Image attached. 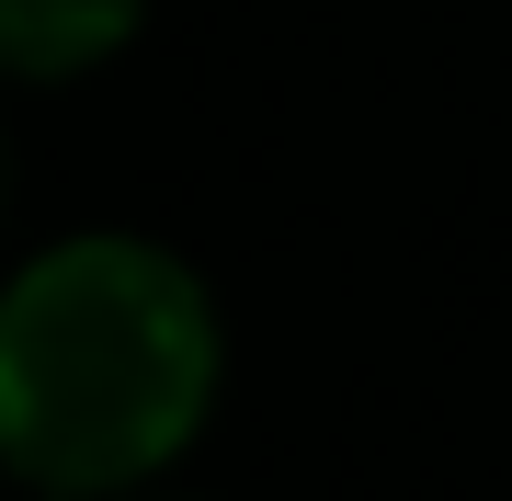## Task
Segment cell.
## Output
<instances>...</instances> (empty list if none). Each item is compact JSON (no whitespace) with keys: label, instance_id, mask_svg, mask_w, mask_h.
I'll return each instance as SVG.
<instances>
[{"label":"cell","instance_id":"6da1fadb","mask_svg":"<svg viewBox=\"0 0 512 501\" xmlns=\"http://www.w3.org/2000/svg\"><path fill=\"white\" fill-rule=\"evenodd\" d=\"M217 399L205 285L148 240H69L0 285V467L46 501L137 490Z\"/></svg>","mask_w":512,"mask_h":501},{"label":"cell","instance_id":"7a4b0ae2","mask_svg":"<svg viewBox=\"0 0 512 501\" xmlns=\"http://www.w3.org/2000/svg\"><path fill=\"white\" fill-rule=\"evenodd\" d=\"M137 12H148V0H0V69L69 80V69H92V57L126 46Z\"/></svg>","mask_w":512,"mask_h":501},{"label":"cell","instance_id":"3957f363","mask_svg":"<svg viewBox=\"0 0 512 501\" xmlns=\"http://www.w3.org/2000/svg\"><path fill=\"white\" fill-rule=\"evenodd\" d=\"M0 205H12V137H0Z\"/></svg>","mask_w":512,"mask_h":501}]
</instances>
